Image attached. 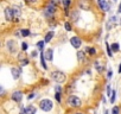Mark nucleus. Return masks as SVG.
I'll list each match as a JSON object with an SVG mask.
<instances>
[{"mask_svg":"<svg viewBox=\"0 0 121 114\" xmlns=\"http://www.w3.org/2000/svg\"><path fill=\"white\" fill-rule=\"evenodd\" d=\"M55 99L57 100V102L62 101V92H55Z\"/></svg>","mask_w":121,"mask_h":114,"instance_id":"obj_23","label":"nucleus"},{"mask_svg":"<svg viewBox=\"0 0 121 114\" xmlns=\"http://www.w3.org/2000/svg\"><path fill=\"white\" fill-rule=\"evenodd\" d=\"M104 114H109V112H108V110H106V112H104Z\"/></svg>","mask_w":121,"mask_h":114,"instance_id":"obj_43","label":"nucleus"},{"mask_svg":"<svg viewBox=\"0 0 121 114\" xmlns=\"http://www.w3.org/2000/svg\"><path fill=\"white\" fill-rule=\"evenodd\" d=\"M4 13H5V18H6V20H7V22H13V20H14L12 7H6V9H5V11H4Z\"/></svg>","mask_w":121,"mask_h":114,"instance_id":"obj_8","label":"nucleus"},{"mask_svg":"<svg viewBox=\"0 0 121 114\" xmlns=\"http://www.w3.org/2000/svg\"><path fill=\"white\" fill-rule=\"evenodd\" d=\"M56 92H62V88H60L59 86H56V89H55Z\"/></svg>","mask_w":121,"mask_h":114,"instance_id":"obj_37","label":"nucleus"},{"mask_svg":"<svg viewBox=\"0 0 121 114\" xmlns=\"http://www.w3.org/2000/svg\"><path fill=\"white\" fill-rule=\"evenodd\" d=\"M86 51L90 55V56H94V55H96V49L95 48H91V46H88L87 49H86Z\"/></svg>","mask_w":121,"mask_h":114,"instance_id":"obj_21","label":"nucleus"},{"mask_svg":"<svg viewBox=\"0 0 121 114\" xmlns=\"http://www.w3.org/2000/svg\"><path fill=\"white\" fill-rule=\"evenodd\" d=\"M11 99L14 101V102H20L23 100V93L20 90H17V92H13L12 95H11Z\"/></svg>","mask_w":121,"mask_h":114,"instance_id":"obj_10","label":"nucleus"},{"mask_svg":"<svg viewBox=\"0 0 121 114\" xmlns=\"http://www.w3.org/2000/svg\"><path fill=\"white\" fill-rule=\"evenodd\" d=\"M40 62H42V66H43V68L46 70L48 69V66H46V63H45V57H44V52H42L40 53Z\"/></svg>","mask_w":121,"mask_h":114,"instance_id":"obj_22","label":"nucleus"},{"mask_svg":"<svg viewBox=\"0 0 121 114\" xmlns=\"http://www.w3.org/2000/svg\"><path fill=\"white\" fill-rule=\"evenodd\" d=\"M115 90H112V94H110V103H114L115 102Z\"/></svg>","mask_w":121,"mask_h":114,"instance_id":"obj_28","label":"nucleus"},{"mask_svg":"<svg viewBox=\"0 0 121 114\" xmlns=\"http://www.w3.org/2000/svg\"><path fill=\"white\" fill-rule=\"evenodd\" d=\"M33 97H36V93H31V94L27 96V99H29V100H32Z\"/></svg>","mask_w":121,"mask_h":114,"instance_id":"obj_34","label":"nucleus"},{"mask_svg":"<svg viewBox=\"0 0 121 114\" xmlns=\"http://www.w3.org/2000/svg\"><path fill=\"white\" fill-rule=\"evenodd\" d=\"M77 60H78V62L80 63H82V62H86V52L84 51H78L77 52Z\"/></svg>","mask_w":121,"mask_h":114,"instance_id":"obj_18","label":"nucleus"},{"mask_svg":"<svg viewBox=\"0 0 121 114\" xmlns=\"http://www.w3.org/2000/svg\"><path fill=\"white\" fill-rule=\"evenodd\" d=\"M6 95V90L1 87V86H0V97H4Z\"/></svg>","mask_w":121,"mask_h":114,"instance_id":"obj_31","label":"nucleus"},{"mask_svg":"<svg viewBox=\"0 0 121 114\" xmlns=\"http://www.w3.org/2000/svg\"><path fill=\"white\" fill-rule=\"evenodd\" d=\"M67 103H68L70 107H73V108H80V107L82 106L81 99H80L78 96H76V95H70V96L68 97V100H67Z\"/></svg>","mask_w":121,"mask_h":114,"instance_id":"obj_2","label":"nucleus"},{"mask_svg":"<svg viewBox=\"0 0 121 114\" xmlns=\"http://www.w3.org/2000/svg\"><path fill=\"white\" fill-rule=\"evenodd\" d=\"M78 7H80L81 10L89 11V10H90V7H91L90 0H78Z\"/></svg>","mask_w":121,"mask_h":114,"instance_id":"obj_5","label":"nucleus"},{"mask_svg":"<svg viewBox=\"0 0 121 114\" xmlns=\"http://www.w3.org/2000/svg\"><path fill=\"white\" fill-rule=\"evenodd\" d=\"M117 12L121 13V3H120V5H119V10H117Z\"/></svg>","mask_w":121,"mask_h":114,"instance_id":"obj_40","label":"nucleus"},{"mask_svg":"<svg viewBox=\"0 0 121 114\" xmlns=\"http://www.w3.org/2000/svg\"><path fill=\"white\" fill-rule=\"evenodd\" d=\"M107 77H108V79H112V77H113V71H112V70H108V75H107Z\"/></svg>","mask_w":121,"mask_h":114,"instance_id":"obj_35","label":"nucleus"},{"mask_svg":"<svg viewBox=\"0 0 121 114\" xmlns=\"http://www.w3.org/2000/svg\"><path fill=\"white\" fill-rule=\"evenodd\" d=\"M97 5H99V7H100L103 12H108V11H109L110 5H109V3L106 1V0H97Z\"/></svg>","mask_w":121,"mask_h":114,"instance_id":"obj_7","label":"nucleus"},{"mask_svg":"<svg viewBox=\"0 0 121 114\" xmlns=\"http://www.w3.org/2000/svg\"><path fill=\"white\" fill-rule=\"evenodd\" d=\"M25 1L29 4H35V3H37V0H25Z\"/></svg>","mask_w":121,"mask_h":114,"instance_id":"obj_36","label":"nucleus"},{"mask_svg":"<svg viewBox=\"0 0 121 114\" xmlns=\"http://www.w3.org/2000/svg\"><path fill=\"white\" fill-rule=\"evenodd\" d=\"M59 1H60V0H52V3H53V4H56V5H57Z\"/></svg>","mask_w":121,"mask_h":114,"instance_id":"obj_38","label":"nucleus"},{"mask_svg":"<svg viewBox=\"0 0 121 114\" xmlns=\"http://www.w3.org/2000/svg\"><path fill=\"white\" fill-rule=\"evenodd\" d=\"M120 46H119V44L117 43H113L112 45H110V49H112V51H114V52H117L120 49H119Z\"/></svg>","mask_w":121,"mask_h":114,"instance_id":"obj_25","label":"nucleus"},{"mask_svg":"<svg viewBox=\"0 0 121 114\" xmlns=\"http://www.w3.org/2000/svg\"><path fill=\"white\" fill-rule=\"evenodd\" d=\"M112 114H120V108H119L117 106L113 107V109H112Z\"/></svg>","mask_w":121,"mask_h":114,"instance_id":"obj_29","label":"nucleus"},{"mask_svg":"<svg viewBox=\"0 0 121 114\" xmlns=\"http://www.w3.org/2000/svg\"><path fill=\"white\" fill-rule=\"evenodd\" d=\"M60 1H62V4H63V6H64V10L68 11V9H69V6H70V4H71V0H60Z\"/></svg>","mask_w":121,"mask_h":114,"instance_id":"obj_20","label":"nucleus"},{"mask_svg":"<svg viewBox=\"0 0 121 114\" xmlns=\"http://www.w3.org/2000/svg\"><path fill=\"white\" fill-rule=\"evenodd\" d=\"M12 11H13L14 22H19V18H20V14H22L20 7H18V6H13V7H12Z\"/></svg>","mask_w":121,"mask_h":114,"instance_id":"obj_12","label":"nucleus"},{"mask_svg":"<svg viewBox=\"0 0 121 114\" xmlns=\"http://www.w3.org/2000/svg\"><path fill=\"white\" fill-rule=\"evenodd\" d=\"M36 113H37V108L32 105L24 108V114H36Z\"/></svg>","mask_w":121,"mask_h":114,"instance_id":"obj_15","label":"nucleus"},{"mask_svg":"<svg viewBox=\"0 0 121 114\" xmlns=\"http://www.w3.org/2000/svg\"><path fill=\"white\" fill-rule=\"evenodd\" d=\"M94 68L96 69V71L99 73V74H101L103 70H104V67H103V64L99 61V60H96L95 62H94Z\"/></svg>","mask_w":121,"mask_h":114,"instance_id":"obj_14","label":"nucleus"},{"mask_svg":"<svg viewBox=\"0 0 121 114\" xmlns=\"http://www.w3.org/2000/svg\"><path fill=\"white\" fill-rule=\"evenodd\" d=\"M27 48H29L27 43H25V42H24V43L22 44V50H23V51H26V50H27Z\"/></svg>","mask_w":121,"mask_h":114,"instance_id":"obj_32","label":"nucleus"},{"mask_svg":"<svg viewBox=\"0 0 121 114\" xmlns=\"http://www.w3.org/2000/svg\"><path fill=\"white\" fill-rule=\"evenodd\" d=\"M70 18H71V22L76 23V22L80 19V12H78L77 10H74V11L71 12V14H70Z\"/></svg>","mask_w":121,"mask_h":114,"instance_id":"obj_17","label":"nucleus"},{"mask_svg":"<svg viewBox=\"0 0 121 114\" xmlns=\"http://www.w3.org/2000/svg\"><path fill=\"white\" fill-rule=\"evenodd\" d=\"M6 45H7V49H9V51H10L11 53H14V52L17 51V42H16V40L10 39Z\"/></svg>","mask_w":121,"mask_h":114,"instance_id":"obj_9","label":"nucleus"},{"mask_svg":"<svg viewBox=\"0 0 121 114\" xmlns=\"http://www.w3.org/2000/svg\"><path fill=\"white\" fill-rule=\"evenodd\" d=\"M106 48H107V53H108V56L109 57H113V51H112V49H110V45L106 42Z\"/></svg>","mask_w":121,"mask_h":114,"instance_id":"obj_26","label":"nucleus"},{"mask_svg":"<svg viewBox=\"0 0 121 114\" xmlns=\"http://www.w3.org/2000/svg\"><path fill=\"white\" fill-rule=\"evenodd\" d=\"M20 35H22L23 37H27V36L30 35V31H29L27 29H23V30H20Z\"/></svg>","mask_w":121,"mask_h":114,"instance_id":"obj_27","label":"nucleus"},{"mask_svg":"<svg viewBox=\"0 0 121 114\" xmlns=\"http://www.w3.org/2000/svg\"><path fill=\"white\" fill-rule=\"evenodd\" d=\"M64 27H65L67 31H71V24H70L69 22H65V23H64Z\"/></svg>","mask_w":121,"mask_h":114,"instance_id":"obj_30","label":"nucleus"},{"mask_svg":"<svg viewBox=\"0 0 121 114\" xmlns=\"http://www.w3.org/2000/svg\"><path fill=\"white\" fill-rule=\"evenodd\" d=\"M11 74H12V76H13V79H14V80H18V79L20 77L22 69H20V68L14 67V68H12V69H11Z\"/></svg>","mask_w":121,"mask_h":114,"instance_id":"obj_13","label":"nucleus"},{"mask_svg":"<svg viewBox=\"0 0 121 114\" xmlns=\"http://www.w3.org/2000/svg\"><path fill=\"white\" fill-rule=\"evenodd\" d=\"M32 57H37V51H33L32 52Z\"/></svg>","mask_w":121,"mask_h":114,"instance_id":"obj_39","label":"nucleus"},{"mask_svg":"<svg viewBox=\"0 0 121 114\" xmlns=\"http://www.w3.org/2000/svg\"><path fill=\"white\" fill-rule=\"evenodd\" d=\"M56 9H57V5H56V4H53L52 1H50V3L48 4V6H46L45 11H44V14H45L48 18H51V17L53 16V13L56 12Z\"/></svg>","mask_w":121,"mask_h":114,"instance_id":"obj_4","label":"nucleus"},{"mask_svg":"<svg viewBox=\"0 0 121 114\" xmlns=\"http://www.w3.org/2000/svg\"><path fill=\"white\" fill-rule=\"evenodd\" d=\"M115 25H116V17H112V18H109V20L107 22V24H106V29L107 30H112V29H114L115 27Z\"/></svg>","mask_w":121,"mask_h":114,"instance_id":"obj_11","label":"nucleus"},{"mask_svg":"<svg viewBox=\"0 0 121 114\" xmlns=\"http://www.w3.org/2000/svg\"><path fill=\"white\" fill-rule=\"evenodd\" d=\"M44 57H45V60H48V61H52L53 50H52V49H48V50L44 52Z\"/></svg>","mask_w":121,"mask_h":114,"instance_id":"obj_16","label":"nucleus"},{"mask_svg":"<svg viewBox=\"0 0 121 114\" xmlns=\"http://www.w3.org/2000/svg\"><path fill=\"white\" fill-rule=\"evenodd\" d=\"M44 45H45V43H44V40H40V42H38V43H37V49H38L39 51H42V52H43V49H44Z\"/></svg>","mask_w":121,"mask_h":114,"instance_id":"obj_24","label":"nucleus"},{"mask_svg":"<svg viewBox=\"0 0 121 114\" xmlns=\"http://www.w3.org/2000/svg\"><path fill=\"white\" fill-rule=\"evenodd\" d=\"M117 71H119V74H121V63H120V66H119V70H117Z\"/></svg>","mask_w":121,"mask_h":114,"instance_id":"obj_41","label":"nucleus"},{"mask_svg":"<svg viewBox=\"0 0 121 114\" xmlns=\"http://www.w3.org/2000/svg\"><path fill=\"white\" fill-rule=\"evenodd\" d=\"M110 94H112V92H110V84H108L107 86V95L110 97Z\"/></svg>","mask_w":121,"mask_h":114,"instance_id":"obj_33","label":"nucleus"},{"mask_svg":"<svg viewBox=\"0 0 121 114\" xmlns=\"http://www.w3.org/2000/svg\"><path fill=\"white\" fill-rule=\"evenodd\" d=\"M51 77L53 81H56L57 83H63L65 80H67V75L63 73V71H60V70H55L51 73Z\"/></svg>","mask_w":121,"mask_h":114,"instance_id":"obj_1","label":"nucleus"},{"mask_svg":"<svg viewBox=\"0 0 121 114\" xmlns=\"http://www.w3.org/2000/svg\"><path fill=\"white\" fill-rule=\"evenodd\" d=\"M39 107H40V109L44 110V112H50V110L52 109L53 105H52V101H51V100H49V99H43V100L39 102Z\"/></svg>","mask_w":121,"mask_h":114,"instance_id":"obj_3","label":"nucleus"},{"mask_svg":"<svg viewBox=\"0 0 121 114\" xmlns=\"http://www.w3.org/2000/svg\"><path fill=\"white\" fill-rule=\"evenodd\" d=\"M53 36H55V32H53V31H49V32L45 35L44 43H49V42H51V39L53 38Z\"/></svg>","mask_w":121,"mask_h":114,"instance_id":"obj_19","label":"nucleus"},{"mask_svg":"<svg viewBox=\"0 0 121 114\" xmlns=\"http://www.w3.org/2000/svg\"><path fill=\"white\" fill-rule=\"evenodd\" d=\"M70 44H71L75 49H80L81 45H82V40H81V38H78L77 36H74V37L70 38Z\"/></svg>","mask_w":121,"mask_h":114,"instance_id":"obj_6","label":"nucleus"},{"mask_svg":"<svg viewBox=\"0 0 121 114\" xmlns=\"http://www.w3.org/2000/svg\"><path fill=\"white\" fill-rule=\"evenodd\" d=\"M75 114H84V113H82V112H77V113H75Z\"/></svg>","mask_w":121,"mask_h":114,"instance_id":"obj_42","label":"nucleus"}]
</instances>
